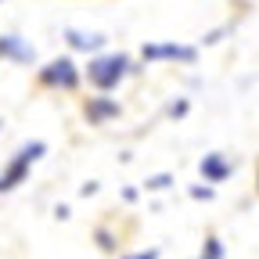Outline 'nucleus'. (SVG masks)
<instances>
[{
  "label": "nucleus",
  "mask_w": 259,
  "mask_h": 259,
  "mask_svg": "<svg viewBox=\"0 0 259 259\" xmlns=\"http://www.w3.org/2000/svg\"><path fill=\"white\" fill-rule=\"evenodd\" d=\"M126 72H130V61H126L122 54H105V58H94V61H90L87 79H90V87H97V90H112V87L122 83Z\"/></svg>",
  "instance_id": "nucleus-1"
},
{
  "label": "nucleus",
  "mask_w": 259,
  "mask_h": 259,
  "mask_svg": "<svg viewBox=\"0 0 259 259\" xmlns=\"http://www.w3.org/2000/svg\"><path fill=\"white\" fill-rule=\"evenodd\" d=\"M44 151H47V144H44V141H32V144H25V148H22L15 158H11V166H8L4 173H0V191H15V187L25 180L29 166H32V162H36Z\"/></svg>",
  "instance_id": "nucleus-2"
},
{
  "label": "nucleus",
  "mask_w": 259,
  "mask_h": 259,
  "mask_svg": "<svg viewBox=\"0 0 259 259\" xmlns=\"http://www.w3.org/2000/svg\"><path fill=\"white\" fill-rule=\"evenodd\" d=\"M40 83L72 90V87L79 83V72H76V65H72L69 58H58V61H51V65H47V69H40Z\"/></svg>",
  "instance_id": "nucleus-3"
},
{
  "label": "nucleus",
  "mask_w": 259,
  "mask_h": 259,
  "mask_svg": "<svg viewBox=\"0 0 259 259\" xmlns=\"http://www.w3.org/2000/svg\"><path fill=\"white\" fill-rule=\"evenodd\" d=\"M198 51L194 47H180V44H148L144 47V61H194Z\"/></svg>",
  "instance_id": "nucleus-4"
},
{
  "label": "nucleus",
  "mask_w": 259,
  "mask_h": 259,
  "mask_svg": "<svg viewBox=\"0 0 259 259\" xmlns=\"http://www.w3.org/2000/svg\"><path fill=\"white\" fill-rule=\"evenodd\" d=\"M0 58L18 61V65H29L32 58H36V51H32L22 36H0Z\"/></svg>",
  "instance_id": "nucleus-5"
},
{
  "label": "nucleus",
  "mask_w": 259,
  "mask_h": 259,
  "mask_svg": "<svg viewBox=\"0 0 259 259\" xmlns=\"http://www.w3.org/2000/svg\"><path fill=\"white\" fill-rule=\"evenodd\" d=\"M231 173H234V166H231L223 155H205V158H202V177H205L209 184H223Z\"/></svg>",
  "instance_id": "nucleus-6"
},
{
  "label": "nucleus",
  "mask_w": 259,
  "mask_h": 259,
  "mask_svg": "<svg viewBox=\"0 0 259 259\" xmlns=\"http://www.w3.org/2000/svg\"><path fill=\"white\" fill-rule=\"evenodd\" d=\"M65 40H69L76 51H101L105 47L101 32H83V29H65Z\"/></svg>",
  "instance_id": "nucleus-7"
},
{
  "label": "nucleus",
  "mask_w": 259,
  "mask_h": 259,
  "mask_svg": "<svg viewBox=\"0 0 259 259\" xmlns=\"http://www.w3.org/2000/svg\"><path fill=\"white\" fill-rule=\"evenodd\" d=\"M87 115H90V122H105V119H115L119 115V105L108 101V97H94V101L87 105Z\"/></svg>",
  "instance_id": "nucleus-8"
},
{
  "label": "nucleus",
  "mask_w": 259,
  "mask_h": 259,
  "mask_svg": "<svg viewBox=\"0 0 259 259\" xmlns=\"http://www.w3.org/2000/svg\"><path fill=\"white\" fill-rule=\"evenodd\" d=\"M202 259H223V245H220L216 238H209L205 248H202Z\"/></svg>",
  "instance_id": "nucleus-9"
},
{
  "label": "nucleus",
  "mask_w": 259,
  "mask_h": 259,
  "mask_svg": "<svg viewBox=\"0 0 259 259\" xmlns=\"http://www.w3.org/2000/svg\"><path fill=\"white\" fill-rule=\"evenodd\" d=\"M169 184H173V177H169V173H158V177H151L144 187H148V191H166Z\"/></svg>",
  "instance_id": "nucleus-10"
},
{
  "label": "nucleus",
  "mask_w": 259,
  "mask_h": 259,
  "mask_svg": "<svg viewBox=\"0 0 259 259\" xmlns=\"http://www.w3.org/2000/svg\"><path fill=\"white\" fill-rule=\"evenodd\" d=\"M191 198H198V202L205 198V202H209V198H212V187H191Z\"/></svg>",
  "instance_id": "nucleus-11"
},
{
  "label": "nucleus",
  "mask_w": 259,
  "mask_h": 259,
  "mask_svg": "<svg viewBox=\"0 0 259 259\" xmlns=\"http://www.w3.org/2000/svg\"><path fill=\"white\" fill-rule=\"evenodd\" d=\"M169 115H173V119H177V115H187V101H173V105H169Z\"/></svg>",
  "instance_id": "nucleus-12"
},
{
  "label": "nucleus",
  "mask_w": 259,
  "mask_h": 259,
  "mask_svg": "<svg viewBox=\"0 0 259 259\" xmlns=\"http://www.w3.org/2000/svg\"><path fill=\"white\" fill-rule=\"evenodd\" d=\"M126 259H158V248H148V252H137V255H126Z\"/></svg>",
  "instance_id": "nucleus-13"
},
{
  "label": "nucleus",
  "mask_w": 259,
  "mask_h": 259,
  "mask_svg": "<svg viewBox=\"0 0 259 259\" xmlns=\"http://www.w3.org/2000/svg\"><path fill=\"white\" fill-rule=\"evenodd\" d=\"M0 126H4V122H0Z\"/></svg>",
  "instance_id": "nucleus-14"
}]
</instances>
